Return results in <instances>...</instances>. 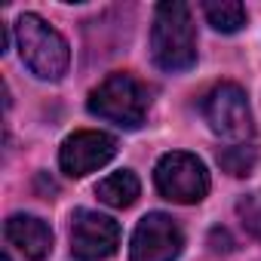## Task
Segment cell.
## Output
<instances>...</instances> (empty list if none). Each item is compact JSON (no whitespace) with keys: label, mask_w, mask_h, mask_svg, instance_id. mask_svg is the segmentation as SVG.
Instances as JSON below:
<instances>
[{"label":"cell","mask_w":261,"mask_h":261,"mask_svg":"<svg viewBox=\"0 0 261 261\" xmlns=\"http://www.w3.org/2000/svg\"><path fill=\"white\" fill-rule=\"evenodd\" d=\"M151 59L160 71L181 74L197 65V31L191 7L181 0H163L154 10Z\"/></svg>","instance_id":"obj_1"},{"label":"cell","mask_w":261,"mask_h":261,"mask_svg":"<svg viewBox=\"0 0 261 261\" xmlns=\"http://www.w3.org/2000/svg\"><path fill=\"white\" fill-rule=\"evenodd\" d=\"M89 114H95L105 123H114L117 129H139L148 120V108H151V92L148 86L126 74V71H114L108 74L86 98Z\"/></svg>","instance_id":"obj_2"},{"label":"cell","mask_w":261,"mask_h":261,"mask_svg":"<svg viewBox=\"0 0 261 261\" xmlns=\"http://www.w3.org/2000/svg\"><path fill=\"white\" fill-rule=\"evenodd\" d=\"M16 46L22 56V65L40 77V80H62L71 65V46L68 40L37 13H22L16 19Z\"/></svg>","instance_id":"obj_3"},{"label":"cell","mask_w":261,"mask_h":261,"mask_svg":"<svg viewBox=\"0 0 261 261\" xmlns=\"http://www.w3.org/2000/svg\"><path fill=\"white\" fill-rule=\"evenodd\" d=\"M203 117H206L212 133L218 139L230 142V145H249V139L255 133L246 89L240 83H230V80H224V83H218L206 92Z\"/></svg>","instance_id":"obj_4"},{"label":"cell","mask_w":261,"mask_h":261,"mask_svg":"<svg viewBox=\"0 0 261 261\" xmlns=\"http://www.w3.org/2000/svg\"><path fill=\"white\" fill-rule=\"evenodd\" d=\"M154 185L160 197L181 206H194L209 194V172L200 157L188 151H169L154 166Z\"/></svg>","instance_id":"obj_5"},{"label":"cell","mask_w":261,"mask_h":261,"mask_svg":"<svg viewBox=\"0 0 261 261\" xmlns=\"http://www.w3.org/2000/svg\"><path fill=\"white\" fill-rule=\"evenodd\" d=\"M185 249V233L178 221L166 212H148L129 243V261H175Z\"/></svg>","instance_id":"obj_6"},{"label":"cell","mask_w":261,"mask_h":261,"mask_svg":"<svg viewBox=\"0 0 261 261\" xmlns=\"http://www.w3.org/2000/svg\"><path fill=\"white\" fill-rule=\"evenodd\" d=\"M120 246V224L95 209H74L71 215V255L77 261H105Z\"/></svg>","instance_id":"obj_7"},{"label":"cell","mask_w":261,"mask_h":261,"mask_svg":"<svg viewBox=\"0 0 261 261\" xmlns=\"http://www.w3.org/2000/svg\"><path fill=\"white\" fill-rule=\"evenodd\" d=\"M117 154V139L98 129H80L68 136L59 148V166L68 178H83L101 166H108Z\"/></svg>","instance_id":"obj_8"},{"label":"cell","mask_w":261,"mask_h":261,"mask_svg":"<svg viewBox=\"0 0 261 261\" xmlns=\"http://www.w3.org/2000/svg\"><path fill=\"white\" fill-rule=\"evenodd\" d=\"M4 233H7V243L19 249L28 261H46L53 252V230L37 215H25V212L10 215L4 224Z\"/></svg>","instance_id":"obj_9"},{"label":"cell","mask_w":261,"mask_h":261,"mask_svg":"<svg viewBox=\"0 0 261 261\" xmlns=\"http://www.w3.org/2000/svg\"><path fill=\"white\" fill-rule=\"evenodd\" d=\"M95 197L111 209H129L142 197V181L133 169H117L95 185Z\"/></svg>","instance_id":"obj_10"},{"label":"cell","mask_w":261,"mask_h":261,"mask_svg":"<svg viewBox=\"0 0 261 261\" xmlns=\"http://www.w3.org/2000/svg\"><path fill=\"white\" fill-rule=\"evenodd\" d=\"M203 16L206 22L221 31V34H237L246 28V7L240 4V0H206L203 4Z\"/></svg>","instance_id":"obj_11"},{"label":"cell","mask_w":261,"mask_h":261,"mask_svg":"<svg viewBox=\"0 0 261 261\" xmlns=\"http://www.w3.org/2000/svg\"><path fill=\"white\" fill-rule=\"evenodd\" d=\"M215 160H218L221 172H227L233 178H246L258 166V151L252 145H227V148H221L215 154Z\"/></svg>","instance_id":"obj_12"},{"label":"cell","mask_w":261,"mask_h":261,"mask_svg":"<svg viewBox=\"0 0 261 261\" xmlns=\"http://www.w3.org/2000/svg\"><path fill=\"white\" fill-rule=\"evenodd\" d=\"M237 218L255 240H261V191L243 194L237 200Z\"/></svg>","instance_id":"obj_13"},{"label":"cell","mask_w":261,"mask_h":261,"mask_svg":"<svg viewBox=\"0 0 261 261\" xmlns=\"http://www.w3.org/2000/svg\"><path fill=\"white\" fill-rule=\"evenodd\" d=\"M209 246H212V252H230V249H233V240H230V233H227L224 227H212Z\"/></svg>","instance_id":"obj_14"},{"label":"cell","mask_w":261,"mask_h":261,"mask_svg":"<svg viewBox=\"0 0 261 261\" xmlns=\"http://www.w3.org/2000/svg\"><path fill=\"white\" fill-rule=\"evenodd\" d=\"M0 261H13V258H10V252H4V255H0Z\"/></svg>","instance_id":"obj_15"}]
</instances>
